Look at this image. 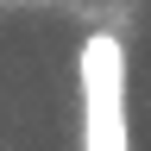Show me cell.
<instances>
[{
	"label": "cell",
	"mask_w": 151,
	"mask_h": 151,
	"mask_svg": "<svg viewBox=\"0 0 151 151\" xmlns=\"http://www.w3.org/2000/svg\"><path fill=\"white\" fill-rule=\"evenodd\" d=\"M82 151H132L126 113V44L113 32H88L82 44Z\"/></svg>",
	"instance_id": "1"
}]
</instances>
